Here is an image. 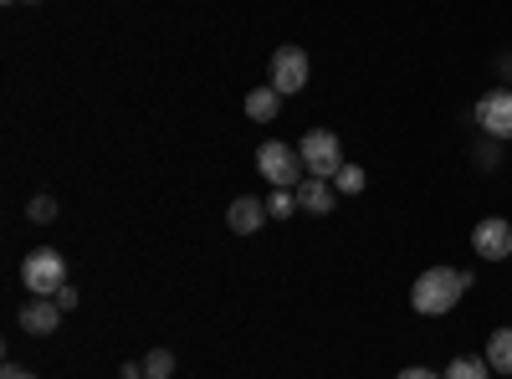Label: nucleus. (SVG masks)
Returning <instances> with one entry per match:
<instances>
[{
	"instance_id": "22",
	"label": "nucleus",
	"mask_w": 512,
	"mask_h": 379,
	"mask_svg": "<svg viewBox=\"0 0 512 379\" xmlns=\"http://www.w3.org/2000/svg\"><path fill=\"white\" fill-rule=\"evenodd\" d=\"M118 374H123V379H144V364H123Z\"/></svg>"
},
{
	"instance_id": "9",
	"label": "nucleus",
	"mask_w": 512,
	"mask_h": 379,
	"mask_svg": "<svg viewBox=\"0 0 512 379\" xmlns=\"http://www.w3.org/2000/svg\"><path fill=\"white\" fill-rule=\"evenodd\" d=\"M262 221H267V200H256V195H236L231 210H226V226L236 236H256V231H262Z\"/></svg>"
},
{
	"instance_id": "12",
	"label": "nucleus",
	"mask_w": 512,
	"mask_h": 379,
	"mask_svg": "<svg viewBox=\"0 0 512 379\" xmlns=\"http://www.w3.org/2000/svg\"><path fill=\"white\" fill-rule=\"evenodd\" d=\"M487 364L497 374H512V328H497L492 339H487Z\"/></svg>"
},
{
	"instance_id": "13",
	"label": "nucleus",
	"mask_w": 512,
	"mask_h": 379,
	"mask_svg": "<svg viewBox=\"0 0 512 379\" xmlns=\"http://www.w3.org/2000/svg\"><path fill=\"white\" fill-rule=\"evenodd\" d=\"M487 374H492V364L487 359H472V354H461V359L446 364V379H487Z\"/></svg>"
},
{
	"instance_id": "15",
	"label": "nucleus",
	"mask_w": 512,
	"mask_h": 379,
	"mask_svg": "<svg viewBox=\"0 0 512 379\" xmlns=\"http://www.w3.org/2000/svg\"><path fill=\"white\" fill-rule=\"evenodd\" d=\"M364 185H369V180H364V170H359V164H344V170L333 175V190H338V195H359Z\"/></svg>"
},
{
	"instance_id": "21",
	"label": "nucleus",
	"mask_w": 512,
	"mask_h": 379,
	"mask_svg": "<svg viewBox=\"0 0 512 379\" xmlns=\"http://www.w3.org/2000/svg\"><path fill=\"white\" fill-rule=\"evenodd\" d=\"M0 379H36V374H26L21 364H6V369H0Z\"/></svg>"
},
{
	"instance_id": "23",
	"label": "nucleus",
	"mask_w": 512,
	"mask_h": 379,
	"mask_svg": "<svg viewBox=\"0 0 512 379\" xmlns=\"http://www.w3.org/2000/svg\"><path fill=\"white\" fill-rule=\"evenodd\" d=\"M497 72H502V77H512V57H502V67H497Z\"/></svg>"
},
{
	"instance_id": "6",
	"label": "nucleus",
	"mask_w": 512,
	"mask_h": 379,
	"mask_svg": "<svg viewBox=\"0 0 512 379\" xmlns=\"http://www.w3.org/2000/svg\"><path fill=\"white\" fill-rule=\"evenodd\" d=\"M477 123H482V134L487 139H512V88H492V93H482V103H477Z\"/></svg>"
},
{
	"instance_id": "2",
	"label": "nucleus",
	"mask_w": 512,
	"mask_h": 379,
	"mask_svg": "<svg viewBox=\"0 0 512 379\" xmlns=\"http://www.w3.org/2000/svg\"><path fill=\"white\" fill-rule=\"evenodd\" d=\"M256 170H262V180L272 185V190H297L303 185V154H297V144H282V139H272V144H262L256 149Z\"/></svg>"
},
{
	"instance_id": "20",
	"label": "nucleus",
	"mask_w": 512,
	"mask_h": 379,
	"mask_svg": "<svg viewBox=\"0 0 512 379\" xmlns=\"http://www.w3.org/2000/svg\"><path fill=\"white\" fill-rule=\"evenodd\" d=\"M477 159H482V170H492V164H497V139H492V144H482V154H477Z\"/></svg>"
},
{
	"instance_id": "17",
	"label": "nucleus",
	"mask_w": 512,
	"mask_h": 379,
	"mask_svg": "<svg viewBox=\"0 0 512 379\" xmlns=\"http://www.w3.org/2000/svg\"><path fill=\"white\" fill-rule=\"evenodd\" d=\"M292 210H297V195H292V190H272V195H267V216H277V221H287V216H292Z\"/></svg>"
},
{
	"instance_id": "1",
	"label": "nucleus",
	"mask_w": 512,
	"mask_h": 379,
	"mask_svg": "<svg viewBox=\"0 0 512 379\" xmlns=\"http://www.w3.org/2000/svg\"><path fill=\"white\" fill-rule=\"evenodd\" d=\"M472 287V272H461V267H431V272H420L415 287H410V308L420 318H441L461 303V292Z\"/></svg>"
},
{
	"instance_id": "8",
	"label": "nucleus",
	"mask_w": 512,
	"mask_h": 379,
	"mask_svg": "<svg viewBox=\"0 0 512 379\" xmlns=\"http://www.w3.org/2000/svg\"><path fill=\"white\" fill-rule=\"evenodd\" d=\"M16 323H21L26 333H36V339H47V333H57V323H62V303H57V298H31Z\"/></svg>"
},
{
	"instance_id": "16",
	"label": "nucleus",
	"mask_w": 512,
	"mask_h": 379,
	"mask_svg": "<svg viewBox=\"0 0 512 379\" xmlns=\"http://www.w3.org/2000/svg\"><path fill=\"white\" fill-rule=\"evenodd\" d=\"M26 216H31L36 226H52V221H57V200H52V195H31V200H26Z\"/></svg>"
},
{
	"instance_id": "3",
	"label": "nucleus",
	"mask_w": 512,
	"mask_h": 379,
	"mask_svg": "<svg viewBox=\"0 0 512 379\" xmlns=\"http://www.w3.org/2000/svg\"><path fill=\"white\" fill-rule=\"evenodd\" d=\"M21 282L31 287V298H57L67 287V262L57 246H36L31 257L21 262Z\"/></svg>"
},
{
	"instance_id": "24",
	"label": "nucleus",
	"mask_w": 512,
	"mask_h": 379,
	"mask_svg": "<svg viewBox=\"0 0 512 379\" xmlns=\"http://www.w3.org/2000/svg\"><path fill=\"white\" fill-rule=\"evenodd\" d=\"M26 6H36V0H26Z\"/></svg>"
},
{
	"instance_id": "5",
	"label": "nucleus",
	"mask_w": 512,
	"mask_h": 379,
	"mask_svg": "<svg viewBox=\"0 0 512 379\" xmlns=\"http://www.w3.org/2000/svg\"><path fill=\"white\" fill-rule=\"evenodd\" d=\"M267 88H277L282 98L303 93L308 88V52L303 47H277L267 62Z\"/></svg>"
},
{
	"instance_id": "10",
	"label": "nucleus",
	"mask_w": 512,
	"mask_h": 379,
	"mask_svg": "<svg viewBox=\"0 0 512 379\" xmlns=\"http://www.w3.org/2000/svg\"><path fill=\"white\" fill-rule=\"evenodd\" d=\"M292 195H297V210H308V216H328V210L338 205V190H333V180H318V175H308V180L297 185Z\"/></svg>"
},
{
	"instance_id": "25",
	"label": "nucleus",
	"mask_w": 512,
	"mask_h": 379,
	"mask_svg": "<svg viewBox=\"0 0 512 379\" xmlns=\"http://www.w3.org/2000/svg\"><path fill=\"white\" fill-rule=\"evenodd\" d=\"M6 6H16V0H6Z\"/></svg>"
},
{
	"instance_id": "19",
	"label": "nucleus",
	"mask_w": 512,
	"mask_h": 379,
	"mask_svg": "<svg viewBox=\"0 0 512 379\" xmlns=\"http://www.w3.org/2000/svg\"><path fill=\"white\" fill-rule=\"evenodd\" d=\"M57 303H62V313H72V308H77V287H72V282L57 292Z\"/></svg>"
},
{
	"instance_id": "18",
	"label": "nucleus",
	"mask_w": 512,
	"mask_h": 379,
	"mask_svg": "<svg viewBox=\"0 0 512 379\" xmlns=\"http://www.w3.org/2000/svg\"><path fill=\"white\" fill-rule=\"evenodd\" d=\"M395 379H446V374H436V369H425V364H410V369H400Z\"/></svg>"
},
{
	"instance_id": "7",
	"label": "nucleus",
	"mask_w": 512,
	"mask_h": 379,
	"mask_svg": "<svg viewBox=\"0 0 512 379\" xmlns=\"http://www.w3.org/2000/svg\"><path fill=\"white\" fill-rule=\"evenodd\" d=\"M472 246H477V257H482V262H502V257H512V221H502V216H482L477 231H472Z\"/></svg>"
},
{
	"instance_id": "11",
	"label": "nucleus",
	"mask_w": 512,
	"mask_h": 379,
	"mask_svg": "<svg viewBox=\"0 0 512 379\" xmlns=\"http://www.w3.org/2000/svg\"><path fill=\"white\" fill-rule=\"evenodd\" d=\"M277 113H282V93H277V88H256V93H246V118L272 123Z\"/></svg>"
},
{
	"instance_id": "14",
	"label": "nucleus",
	"mask_w": 512,
	"mask_h": 379,
	"mask_svg": "<svg viewBox=\"0 0 512 379\" xmlns=\"http://www.w3.org/2000/svg\"><path fill=\"white\" fill-rule=\"evenodd\" d=\"M169 374H175V354H169V349L144 354V379H169Z\"/></svg>"
},
{
	"instance_id": "4",
	"label": "nucleus",
	"mask_w": 512,
	"mask_h": 379,
	"mask_svg": "<svg viewBox=\"0 0 512 379\" xmlns=\"http://www.w3.org/2000/svg\"><path fill=\"white\" fill-rule=\"evenodd\" d=\"M297 154H303L308 175H318V180H333V175L349 164V159H344V144H338L333 129H308L303 144H297Z\"/></svg>"
}]
</instances>
